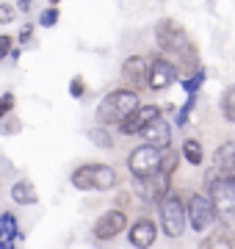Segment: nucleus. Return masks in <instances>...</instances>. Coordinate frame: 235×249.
Instances as JSON below:
<instances>
[{
  "instance_id": "32",
  "label": "nucleus",
  "mask_w": 235,
  "mask_h": 249,
  "mask_svg": "<svg viewBox=\"0 0 235 249\" xmlns=\"http://www.w3.org/2000/svg\"><path fill=\"white\" fill-rule=\"evenodd\" d=\"M50 3H53V6H58V0H50Z\"/></svg>"
},
{
  "instance_id": "2",
  "label": "nucleus",
  "mask_w": 235,
  "mask_h": 249,
  "mask_svg": "<svg viewBox=\"0 0 235 249\" xmlns=\"http://www.w3.org/2000/svg\"><path fill=\"white\" fill-rule=\"evenodd\" d=\"M136 106H138L136 89H114L100 100L97 111H94V119H97V124H102V127H111V124L122 122Z\"/></svg>"
},
{
  "instance_id": "4",
  "label": "nucleus",
  "mask_w": 235,
  "mask_h": 249,
  "mask_svg": "<svg viewBox=\"0 0 235 249\" xmlns=\"http://www.w3.org/2000/svg\"><path fill=\"white\" fill-rule=\"evenodd\" d=\"M185 224H188V219H185V202L169 188V194L161 199V227H163V232H166L169 238H180L183 232H185Z\"/></svg>"
},
{
  "instance_id": "11",
  "label": "nucleus",
  "mask_w": 235,
  "mask_h": 249,
  "mask_svg": "<svg viewBox=\"0 0 235 249\" xmlns=\"http://www.w3.org/2000/svg\"><path fill=\"white\" fill-rule=\"evenodd\" d=\"M155 116H161V108L158 106H141V103H138V106L119 122V130L125 136H138V130H141L150 119H155Z\"/></svg>"
},
{
  "instance_id": "14",
  "label": "nucleus",
  "mask_w": 235,
  "mask_h": 249,
  "mask_svg": "<svg viewBox=\"0 0 235 249\" xmlns=\"http://www.w3.org/2000/svg\"><path fill=\"white\" fill-rule=\"evenodd\" d=\"M17 244H22V230H19L17 216L11 211L0 213V249H14Z\"/></svg>"
},
{
  "instance_id": "15",
  "label": "nucleus",
  "mask_w": 235,
  "mask_h": 249,
  "mask_svg": "<svg viewBox=\"0 0 235 249\" xmlns=\"http://www.w3.org/2000/svg\"><path fill=\"white\" fill-rule=\"evenodd\" d=\"M210 175L235 178V142H227L216 150V155H213V172Z\"/></svg>"
},
{
  "instance_id": "20",
  "label": "nucleus",
  "mask_w": 235,
  "mask_h": 249,
  "mask_svg": "<svg viewBox=\"0 0 235 249\" xmlns=\"http://www.w3.org/2000/svg\"><path fill=\"white\" fill-rule=\"evenodd\" d=\"M89 142H94L97 147H102V150H111V147H114V139H111V133L102 124H97V127L89 130Z\"/></svg>"
},
{
  "instance_id": "13",
  "label": "nucleus",
  "mask_w": 235,
  "mask_h": 249,
  "mask_svg": "<svg viewBox=\"0 0 235 249\" xmlns=\"http://www.w3.org/2000/svg\"><path fill=\"white\" fill-rule=\"evenodd\" d=\"M147 72H150V61L141 58V55H130L125 64H122V80H125L127 86H147Z\"/></svg>"
},
{
  "instance_id": "25",
  "label": "nucleus",
  "mask_w": 235,
  "mask_h": 249,
  "mask_svg": "<svg viewBox=\"0 0 235 249\" xmlns=\"http://www.w3.org/2000/svg\"><path fill=\"white\" fill-rule=\"evenodd\" d=\"M11 47H14V36L11 34H0V61L11 53Z\"/></svg>"
},
{
  "instance_id": "16",
  "label": "nucleus",
  "mask_w": 235,
  "mask_h": 249,
  "mask_svg": "<svg viewBox=\"0 0 235 249\" xmlns=\"http://www.w3.org/2000/svg\"><path fill=\"white\" fill-rule=\"evenodd\" d=\"M155 235H158V230H155V222H150V219L133 222V227H130V232H127V238H130L133 247H152Z\"/></svg>"
},
{
  "instance_id": "1",
  "label": "nucleus",
  "mask_w": 235,
  "mask_h": 249,
  "mask_svg": "<svg viewBox=\"0 0 235 249\" xmlns=\"http://www.w3.org/2000/svg\"><path fill=\"white\" fill-rule=\"evenodd\" d=\"M155 42H158V47H161L163 53L174 55L185 70L199 67L197 47H194V42L188 39V34H185V28H183L180 22H174V19H161V22L155 25Z\"/></svg>"
},
{
  "instance_id": "17",
  "label": "nucleus",
  "mask_w": 235,
  "mask_h": 249,
  "mask_svg": "<svg viewBox=\"0 0 235 249\" xmlns=\"http://www.w3.org/2000/svg\"><path fill=\"white\" fill-rule=\"evenodd\" d=\"M11 202H17V205H36L39 202V194H36L34 180L19 178L17 183L11 186Z\"/></svg>"
},
{
  "instance_id": "27",
  "label": "nucleus",
  "mask_w": 235,
  "mask_h": 249,
  "mask_svg": "<svg viewBox=\"0 0 235 249\" xmlns=\"http://www.w3.org/2000/svg\"><path fill=\"white\" fill-rule=\"evenodd\" d=\"M69 94H72L75 100H81L83 94H86V83H83V78H72V83H69Z\"/></svg>"
},
{
  "instance_id": "10",
  "label": "nucleus",
  "mask_w": 235,
  "mask_h": 249,
  "mask_svg": "<svg viewBox=\"0 0 235 249\" xmlns=\"http://www.w3.org/2000/svg\"><path fill=\"white\" fill-rule=\"evenodd\" d=\"M174 80H177V67L166 58H152L150 61V72H147V86L152 91H163L169 89Z\"/></svg>"
},
{
  "instance_id": "8",
  "label": "nucleus",
  "mask_w": 235,
  "mask_h": 249,
  "mask_svg": "<svg viewBox=\"0 0 235 249\" xmlns=\"http://www.w3.org/2000/svg\"><path fill=\"white\" fill-rule=\"evenodd\" d=\"M208 188H210V202L216 205L221 216L235 213V178L224 175H208Z\"/></svg>"
},
{
  "instance_id": "9",
  "label": "nucleus",
  "mask_w": 235,
  "mask_h": 249,
  "mask_svg": "<svg viewBox=\"0 0 235 249\" xmlns=\"http://www.w3.org/2000/svg\"><path fill=\"white\" fill-rule=\"evenodd\" d=\"M127 230V216L125 211H105V213L100 216L97 222H94V238L97 241H114L119 235V232H125Z\"/></svg>"
},
{
  "instance_id": "12",
  "label": "nucleus",
  "mask_w": 235,
  "mask_h": 249,
  "mask_svg": "<svg viewBox=\"0 0 235 249\" xmlns=\"http://www.w3.org/2000/svg\"><path fill=\"white\" fill-rule=\"evenodd\" d=\"M138 136H144L147 144H155V147H161V150L172 147V127H169V122H166L163 116L150 119V122L138 130Z\"/></svg>"
},
{
  "instance_id": "5",
  "label": "nucleus",
  "mask_w": 235,
  "mask_h": 249,
  "mask_svg": "<svg viewBox=\"0 0 235 249\" xmlns=\"http://www.w3.org/2000/svg\"><path fill=\"white\" fill-rule=\"evenodd\" d=\"M169 188H172V172L166 169H158L155 175H147V178H133V194L150 205L161 202L169 194Z\"/></svg>"
},
{
  "instance_id": "3",
  "label": "nucleus",
  "mask_w": 235,
  "mask_h": 249,
  "mask_svg": "<svg viewBox=\"0 0 235 249\" xmlns=\"http://www.w3.org/2000/svg\"><path fill=\"white\" fill-rule=\"evenodd\" d=\"M69 183L78 191H111L117 186V172L108 163H83L69 175Z\"/></svg>"
},
{
  "instance_id": "23",
  "label": "nucleus",
  "mask_w": 235,
  "mask_h": 249,
  "mask_svg": "<svg viewBox=\"0 0 235 249\" xmlns=\"http://www.w3.org/2000/svg\"><path fill=\"white\" fill-rule=\"evenodd\" d=\"M224 116L227 122H235V86H230L224 94Z\"/></svg>"
},
{
  "instance_id": "18",
  "label": "nucleus",
  "mask_w": 235,
  "mask_h": 249,
  "mask_svg": "<svg viewBox=\"0 0 235 249\" xmlns=\"http://www.w3.org/2000/svg\"><path fill=\"white\" fill-rule=\"evenodd\" d=\"M202 247H208V249L224 247V249H230V247H235V235H233V230H230L227 224H218L210 235H205V238H202Z\"/></svg>"
},
{
  "instance_id": "21",
  "label": "nucleus",
  "mask_w": 235,
  "mask_h": 249,
  "mask_svg": "<svg viewBox=\"0 0 235 249\" xmlns=\"http://www.w3.org/2000/svg\"><path fill=\"white\" fill-rule=\"evenodd\" d=\"M183 155H185V160H188V163H194V166H199V163H202V147H199L197 139H188V142L183 144Z\"/></svg>"
},
{
  "instance_id": "30",
  "label": "nucleus",
  "mask_w": 235,
  "mask_h": 249,
  "mask_svg": "<svg viewBox=\"0 0 235 249\" xmlns=\"http://www.w3.org/2000/svg\"><path fill=\"white\" fill-rule=\"evenodd\" d=\"M31 39H34V25H22V31L17 34V42L25 47V45H31Z\"/></svg>"
},
{
  "instance_id": "28",
  "label": "nucleus",
  "mask_w": 235,
  "mask_h": 249,
  "mask_svg": "<svg viewBox=\"0 0 235 249\" xmlns=\"http://www.w3.org/2000/svg\"><path fill=\"white\" fill-rule=\"evenodd\" d=\"M11 111H14V94H11V91H6V94L0 97V116L11 114Z\"/></svg>"
},
{
  "instance_id": "29",
  "label": "nucleus",
  "mask_w": 235,
  "mask_h": 249,
  "mask_svg": "<svg viewBox=\"0 0 235 249\" xmlns=\"http://www.w3.org/2000/svg\"><path fill=\"white\" fill-rule=\"evenodd\" d=\"M191 108H194V94H188V103L183 106V111L177 114V127H183V124L188 122V114H191Z\"/></svg>"
},
{
  "instance_id": "31",
  "label": "nucleus",
  "mask_w": 235,
  "mask_h": 249,
  "mask_svg": "<svg viewBox=\"0 0 235 249\" xmlns=\"http://www.w3.org/2000/svg\"><path fill=\"white\" fill-rule=\"evenodd\" d=\"M31 6H34V0H19V3H17V11L28 14V11H31Z\"/></svg>"
},
{
  "instance_id": "22",
  "label": "nucleus",
  "mask_w": 235,
  "mask_h": 249,
  "mask_svg": "<svg viewBox=\"0 0 235 249\" xmlns=\"http://www.w3.org/2000/svg\"><path fill=\"white\" fill-rule=\"evenodd\" d=\"M58 17H61V14H58V6H50V9H45L42 14H39V25L42 28H53L55 22H58Z\"/></svg>"
},
{
  "instance_id": "24",
  "label": "nucleus",
  "mask_w": 235,
  "mask_h": 249,
  "mask_svg": "<svg viewBox=\"0 0 235 249\" xmlns=\"http://www.w3.org/2000/svg\"><path fill=\"white\" fill-rule=\"evenodd\" d=\"M14 17H17V6L14 3H0V25L14 22Z\"/></svg>"
},
{
  "instance_id": "19",
  "label": "nucleus",
  "mask_w": 235,
  "mask_h": 249,
  "mask_svg": "<svg viewBox=\"0 0 235 249\" xmlns=\"http://www.w3.org/2000/svg\"><path fill=\"white\" fill-rule=\"evenodd\" d=\"M17 133H22L19 116H14V111L6 116H0V136H17Z\"/></svg>"
},
{
  "instance_id": "26",
  "label": "nucleus",
  "mask_w": 235,
  "mask_h": 249,
  "mask_svg": "<svg viewBox=\"0 0 235 249\" xmlns=\"http://www.w3.org/2000/svg\"><path fill=\"white\" fill-rule=\"evenodd\" d=\"M202 80H205V72L199 70L191 80H183V86H185V91H188V94H194V91H197L199 86H202Z\"/></svg>"
},
{
  "instance_id": "6",
  "label": "nucleus",
  "mask_w": 235,
  "mask_h": 249,
  "mask_svg": "<svg viewBox=\"0 0 235 249\" xmlns=\"http://www.w3.org/2000/svg\"><path fill=\"white\" fill-rule=\"evenodd\" d=\"M161 160H163V150L155 147V144H141L136 150L127 155V169L133 178H147V175H155L161 169Z\"/></svg>"
},
{
  "instance_id": "7",
  "label": "nucleus",
  "mask_w": 235,
  "mask_h": 249,
  "mask_svg": "<svg viewBox=\"0 0 235 249\" xmlns=\"http://www.w3.org/2000/svg\"><path fill=\"white\" fill-rule=\"evenodd\" d=\"M185 219L188 224L194 227L197 232H208L218 219V211L216 205L210 202V196H202V194H194L185 205Z\"/></svg>"
}]
</instances>
